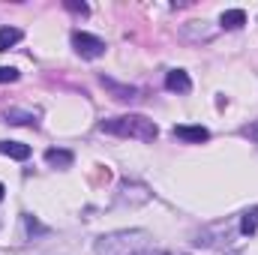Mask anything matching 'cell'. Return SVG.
I'll list each match as a JSON object with an SVG mask.
<instances>
[{
    "mask_svg": "<svg viewBox=\"0 0 258 255\" xmlns=\"http://www.w3.org/2000/svg\"><path fill=\"white\" fill-rule=\"evenodd\" d=\"M102 132L108 135H120V138H138V141H156L159 129L150 117L144 114H123V117H111V120H102L99 123Z\"/></svg>",
    "mask_w": 258,
    "mask_h": 255,
    "instance_id": "obj_1",
    "label": "cell"
},
{
    "mask_svg": "<svg viewBox=\"0 0 258 255\" xmlns=\"http://www.w3.org/2000/svg\"><path fill=\"white\" fill-rule=\"evenodd\" d=\"M144 231H117L96 240V255H138L144 246Z\"/></svg>",
    "mask_w": 258,
    "mask_h": 255,
    "instance_id": "obj_2",
    "label": "cell"
},
{
    "mask_svg": "<svg viewBox=\"0 0 258 255\" xmlns=\"http://www.w3.org/2000/svg\"><path fill=\"white\" fill-rule=\"evenodd\" d=\"M72 45H75V51H78L81 57H87V60L105 54V42L96 39V36H90V33H84V30H75V33H72Z\"/></svg>",
    "mask_w": 258,
    "mask_h": 255,
    "instance_id": "obj_3",
    "label": "cell"
},
{
    "mask_svg": "<svg viewBox=\"0 0 258 255\" xmlns=\"http://www.w3.org/2000/svg\"><path fill=\"white\" fill-rule=\"evenodd\" d=\"M165 87H168L171 93H189V90H192V81H189V75H186L183 69H171L168 78H165Z\"/></svg>",
    "mask_w": 258,
    "mask_h": 255,
    "instance_id": "obj_4",
    "label": "cell"
},
{
    "mask_svg": "<svg viewBox=\"0 0 258 255\" xmlns=\"http://www.w3.org/2000/svg\"><path fill=\"white\" fill-rule=\"evenodd\" d=\"M174 135L183 138V141H195V144H201V141L210 138V132L204 126H174Z\"/></svg>",
    "mask_w": 258,
    "mask_h": 255,
    "instance_id": "obj_5",
    "label": "cell"
},
{
    "mask_svg": "<svg viewBox=\"0 0 258 255\" xmlns=\"http://www.w3.org/2000/svg\"><path fill=\"white\" fill-rule=\"evenodd\" d=\"M219 21H222V27H225V30H237V27H243V24H246V12H243V9H225Z\"/></svg>",
    "mask_w": 258,
    "mask_h": 255,
    "instance_id": "obj_6",
    "label": "cell"
},
{
    "mask_svg": "<svg viewBox=\"0 0 258 255\" xmlns=\"http://www.w3.org/2000/svg\"><path fill=\"white\" fill-rule=\"evenodd\" d=\"M72 153L69 150H57V147H51V150H45V162L48 165H54V168H69L72 165Z\"/></svg>",
    "mask_w": 258,
    "mask_h": 255,
    "instance_id": "obj_7",
    "label": "cell"
},
{
    "mask_svg": "<svg viewBox=\"0 0 258 255\" xmlns=\"http://www.w3.org/2000/svg\"><path fill=\"white\" fill-rule=\"evenodd\" d=\"M0 153L3 156H12V159H27L30 156V147L21 144V141H0Z\"/></svg>",
    "mask_w": 258,
    "mask_h": 255,
    "instance_id": "obj_8",
    "label": "cell"
},
{
    "mask_svg": "<svg viewBox=\"0 0 258 255\" xmlns=\"http://www.w3.org/2000/svg\"><path fill=\"white\" fill-rule=\"evenodd\" d=\"M18 39H21V30L18 27H0V51H9Z\"/></svg>",
    "mask_w": 258,
    "mask_h": 255,
    "instance_id": "obj_9",
    "label": "cell"
},
{
    "mask_svg": "<svg viewBox=\"0 0 258 255\" xmlns=\"http://www.w3.org/2000/svg\"><path fill=\"white\" fill-rule=\"evenodd\" d=\"M240 231H243V234H255L258 231V210L243 213V219H240Z\"/></svg>",
    "mask_w": 258,
    "mask_h": 255,
    "instance_id": "obj_10",
    "label": "cell"
},
{
    "mask_svg": "<svg viewBox=\"0 0 258 255\" xmlns=\"http://www.w3.org/2000/svg\"><path fill=\"white\" fill-rule=\"evenodd\" d=\"M102 84H105V87H111V90L117 93L114 99H135V90H132V87H120V84H114L111 78H102Z\"/></svg>",
    "mask_w": 258,
    "mask_h": 255,
    "instance_id": "obj_11",
    "label": "cell"
},
{
    "mask_svg": "<svg viewBox=\"0 0 258 255\" xmlns=\"http://www.w3.org/2000/svg\"><path fill=\"white\" fill-rule=\"evenodd\" d=\"M6 120H9V123H36L33 114H24V111H9Z\"/></svg>",
    "mask_w": 258,
    "mask_h": 255,
    "instance_id": "obj_12",
    "label": "cell"
},
{
    "mask_svg": "<svg viewBox=\"0 0 258 255\" xmlns=\"http://www.w3.org/2000/svg\"><path fill=\"white\" fill-rule=\"evenodd\" d=\"M3 81H18V69H12V66H0V84Z\"/></svg>",
    "mask_w": 258,
    "mask_h": 255,
    "instance_id": "obj_13",
    "label": "cell"
},
{
    "mask_svg": "<svg viewBox=\"0 0 258 255\" xmlns=\"http://www.w3.org/2000/svg\"><path fill=\"white\" fill-rule=\"evenodd\" d=\"M108 180H111V171H108V168H99V171L93 174V183H108Z\"/></svg>",
    "mask_w": 258,
    "mask_h": 255,
    "instance_id": "obj_14",
    "label": "cell"
},
{
    "mask_svg": "<svg viewBox=\"0 0 258 255\" xmlns=\"http://www.w3.org/2000/svg\"><path fill=\"white\" fill-rule=\"evenodd\" d=\"M66 9H69V12H81V15H87V3H72V0H69Z\"/></svg>",
    "mask_w": 258,
    "mask_h": 255,
    "instance_id": "obj_15",
    "label": "cell"
},
{
    "mask_svg": "<svg viewBox=\"0 0 258 255\" xmlns=\"http://www.w3.org/2000/svg\"><path fill=\"white\" fill-rule=\"evenodd\" d=\"M243 132H246V135H252V138H258V123H252V126H246Z\"/></svg>",
    "mask_w": 258,
    "mask_h": 255,
    "instance_id": "obj_16",
    "label": "cell"
},
{
    "mask_svg": "<svg viewBox=\"0 0 258 255\" xmlns=\"http://www.w3.org/2000/svg\"><path fill=\"white\" fill-rule=\"evenodd\" d=\"M138 255H168V252H138Z\"/></svg>",
    "mask_w": 258,
    "mask_h": 255,
    "instance_id": "obj_17",
    "label": "cell"
},
{
    "mask_svg": "<svg viewBox=\"0 0 258 255\" xmlns=\"http://www.w3.org/2000/svg\"><path fill=\"white\" fill-rule=\"evenodd\" d=\"M3 192H6V189H3V183H0V201H3Z\"/></svg>",
    "mask_w": 258,
    "mask_h": 255,
    "instance_id": "obj_18",
    "label": "cell"
}]
</instances>
